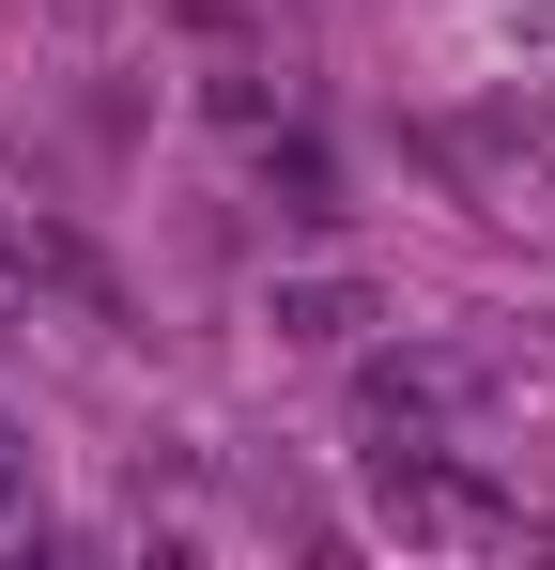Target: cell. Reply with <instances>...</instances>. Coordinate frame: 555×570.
<instances>
[{
	"instance_id": "obj_1",
	"label": "cell",
	"mask_w": 555,
	"mask_h": 570,
	"mask_svg": "<svg viewBox=\"0 0 555 570\" xmlns=\"http://www.w3.org/2000/svg\"><path fill=\"white\" fill-rule=\"evenodd\" d=\"M370 524L401 556H494V540H525V509L494 478H463L448 432H370Z\"/></svg>"
},
{
	"instance_id": "obj_2",
	"label": "cell",
	"mask_w": 555,
	"mask_h": 570,
	"mask_svg": "<svg viewBox=\"0 0 555 570\" xmlns=\"http://www.w3.org/2000/svg\"><path fill=\"white\" fill-rule=\"evenodd\" d=\"M478 401H494L478 355H370V371H356V416H370V432H448V416H478Z\"/></svg>"
},
{
	"instance_id": "obj_3",
	"label": "cell",
	"mask_w": 555,
	"mask_h": 570,
	"mask_svg": "<svg viewBox=\"0 0 555 570\" xmlns=\"http://www.w3.org/2000/svg\"><path fill=\"white\" fill-rule=\"evenodd\" d=\"M370 324H386V293L340 278V263H309V278H278V293H263V340H278V355H356Z\"/></svg>"
},
{
	"instance_id": "obj_4",
	"label": "cell",
	"mask_w": 555,
	"mask_h": 570,
	"mask_svg": "<svg viewBox=\"0 0 555 570\" xmlns=\"http://www.w3.org/2000/svg\"><path fill=\"white\" fill-rule=\"evenodd\" d=\"M263 186H278V216H340V170H324L309 139H278V155H263Z\"/></svg>"
},
{
	"instance_id": "obj_5",
	"label": "cell",
	"mask_w": 555,
	"mask_h": 570,
	"mask_svg": "<svg viewBox=\"0 0 555 570\" xmlns=\"http://www.w3.org/2000/svg\"><path fill=\"white\" fill-rule=\"evenodd\" d=\"M16 524H31V432L0 416V540H16Z\"/></svg>"
},
{
	"instance_id": "obj_6",
	"label": "cell",
	"mask_w": 555,
	"mask_h": 570,
	"mask_svg": "<svg viewBox=\"0 0 555 570\" xmlns=\"http://www.w3.org/2000/svg\"><path fill=\"white\" fill-rule=\"evenodd\" d=\"M509 139H525V155H541V170H555V94H541V108H525V124H509Z\"/></svg>"
}]
</instances>
